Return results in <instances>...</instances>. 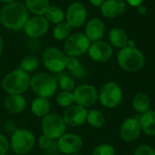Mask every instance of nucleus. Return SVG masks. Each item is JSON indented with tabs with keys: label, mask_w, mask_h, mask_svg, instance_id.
I'll return each mask as SVG.
<instances>
[{
	"label": "nucleus",
	"mask_w": 155,
	"mask_h": 155,
	"mask_svg": "<svg viewBox=\"0 0 155 155\" xmlns=\"http://www.w3.org/2000/svg\"><path fill=\"white\" fill-rule=\"evenodd\" d=\"M28 19L29 11L25 3L15 1L4 5L0 9V24L10 31L23 30Z\"/></svg>",
	"instance_id": "obj_1"
},
{
	"label": "nucleus",
	"mask_w": 155,
	"mask_h": 155,
	"mask_svg": "<svg viewBox=\"0 0 155 155\" xmlns=\"http://www.w3.org/2000/svg\"><path fill=\"white\" fill-rule=\"evenodd\" d=\"M31 76L20 68L6 74L2 80V88L7 94H23L30 88Z\"/></svg>",
	"instance_id": "obj_2"
},
{
	"label": "nucleus",
	"mask_w": 155,
	"mask_h": 155,
	"mask_svg": "<svg viewBox=\"0 0 155 155\" xmlns=\"http://www.w3.org/2000/svg\"><path fill=\"white\" fill-rule=\"evenodd\" d=\"M118 65L126 72H139L144 67L145 57L143 53L136 46H125L117 53Z\"/></svg>",
	"instance_id": "obj_3"
},
{
	"label": "nucleus",
	"mask_w": 155,
	"mask_h": 155,
	"mask_svg": "<svg viewBox=\"0 0 155 155\" xmlns=\"http://www.w3.org/2000/svg\"><path fill=\"white\" fill-rule=\"evenodd\" d=\"M30 88L36 96L49 99L57 92V79L51 73L39 72L31 76Z\"/></svg>",
	"instance_id": "obj_4"
},
{
	"label": "nucleus",
	"mask_w": 155,
	"mask_h": 155,
	"mask_svg": "<svg viewBox=\"0 0 155 155\" xmlns=\"http://www.w3.org/2000/svg\"><path fill=\"white\" fill-rule=\"evenodd\" d=\"M35 134L24 128L15 129L9 140L10 149L16 155H25L29 153L35 145Z\"/></svg>",
	"instance_id": "obj_5"
},
{
	"label": "nucleus",
	"mask_w": 155,
	"mask_h": 155,
	"mask_svg": "<svg viewBox=\"0 0 155 155\" xmlns=\"http://www.w3.org/2000/svg\"><path fill=\"white\" fill-rule=\"evenodd\" d=\"M66 124L62 115L55 113H49L42 118L41 130L44 135L53 140H58L66 133Z\"/></svg>",
	"instance_id": "obj_6"
},
{
	"label": "nucleus",
	"mask_w": 155,
	"mask_h": 155,
	"mask_svg": "<svg viewBox=\"0 0 155 155\" xmlns=\"http://www.w3.org/2000/svg\"><path fill=\"white\" fill-rule=\"evenodd\" d=\"M67 55L63 50L55 46L47 47L42 55V61L45 69L53 74H59L65 69Z\"/></svg>",
	"instance_id": "obj_7"
},
{
	"label": "nucleus",
	"mask_w": 155,
	"mask_h": 155,
	"mask_svg": "<svg viewBox=\"0 0 155 155\" xmlns=\"http://www.w3.org/2000/svg\"><path fill=\"white\" fill-rule=\"evenodd\" d=\"M98 100L105 108L114 109L118 107L123 101L122 87L115 82L104 84L98 93Z\"/></svg>",
	"instance_id": "obj_8"
},
{
	"label": "nucleus",
	"mask_w": 155,
	"mask_h": 155,
	"mask_svg": "<svg viewBox=\"0 0 155 155\" xmlns=\"http://www.w3.org/2000/svg\"><path fill=\"white\" fill-rule=\"evenodd\" d=\"M91 42L84 33H74L64 40L63 51L67 56L79 57L88 52Z\"/></svg>",
	"instance_id": "obj_9"
},
{
	"label": "nucleus",
	"mask_w": 155,
	"mask_h": 155,
	"mask_svg": "<svg viewBox=\"0 0 155 155\" xmlns=\"http://www.w3.org/2000/svg\"><path fill=\"white\" fill-rule=\"evenodd\" d=\"M87 17V8L81 1H75L70 4L65 12V22L72 28H80L84 25Z\"/></svg>",
	"instance_id": "obj_10"
},
{
	"label": "nucleus",
	"mask_w": 155,
	"mask_h": 155,
	"mask_svg": "<svg viewBox=\"0 0 155 155\" xmlns=\"http://www.w3.org/2000/svg\"><path fill=\"white\" fill-rule=\"evenodd\" d=\"M74 103L85 108L94 106L98 101V91L95 86L89 84H83L73 91Z\"/></svg>",
	"instance_id": "obj_11"
},
{
	"label": "nucleus",
	"mask_w": 155,
	"mask_h": 155,
	"mask_svg": "<svg viewBox=\"0 0 155 155\" xmlns=\"http://www.w3.org/2000/svg\"><path fill=\"white\" fill-rule=\"evenodd\" d=\"M56 143L58 152L65 155L78 153L84 146V141L82 137L72 133H65L57 140Z\"/></svg>",
	"instance_id": "obj_12"
},
{
	"label": "nucleus",
	"mask_w": 155,
	"mask_h": 155,
	"mask_svg": "<svg viewBox=\"0 0 155 155\" xmlns=\"http://www.w3.org/2000/svg\"><path fill=\"white\" fill-rule=\"evenodd\" d=\"M49 25L50 24L45 15H34L29 17L23 30L29 38L37 39L47 33Z\"/></svg>",
	"instance_id": "obj_13"
},
{
	"label": "nucleus",
	"mask_w": 155,
	"mask_h": 155,
	"mask_svg": "<svg viewBox=\"0 0 155 155\" xmlns=\"http://www.w3.org/2000/svg\"><path fill=\"white\" fill-rule=\"evenodd\" d=\"M87 114V108L77 104H74L73 105L65 108L62 116L67 126L79 127L86 122Z\"/></svg>",
	"instance_id": "obj_14"
},
{
	"label": "nucleus",
	"mask_w": 155,
	"mask_h": 155,
	"mask_svg": "<svg viewBox=\"0 0 155 155\" xmlns=\"http://www.w3.org/2000/svg\"><path fill=\"white\" fill-rule=\"evenodd\" d=\"M87 53L93 61L97 63H104L112 58L114 50L113 46L109 43L99 40L91 43Z\"/></svg>",
	"instance_id": "obj_15"
},
{
	"label": "nucleus",
	"mask_w": 155,
	"mask_h": 155,
	"mask_svg": "<svg viewBox=\"0 0 155 155\" xmlns=\"http://www.w3.org/2000/svg\"><path fill=\"white\" fill-rule=\"evenodd\" d=\"M119 133L122 140L125 143H133L136 141L142 134V127L139 122V118H126L122 123Z\"/></svg>",
	"instance_id": "obj_16"
},
{
	"label": "nucleus",
	"mask_w": 155,
	"mask_h": 155,
	"mask_svg": "<svg viewBox=\"0 0 155 155\" xmlns=\"http://www.w3.org/2000/svg\"><path fill=\"white\" fill-rule=\"evenodd\" d=\"M84 34L91 43L102 40L105 34V24L101 18L93 17L86 21Z\"/></svg>",
	"instance_id": "obj_17"
},
{
	"label": "nucleus",
	"mask_w": 155,
	"mask_h": 155,
	"mask_svg": "<svg viewBox=\"0 0 155 155\" xmlns=\"http://www.w3.org/2000/svg\"><path fill=\"white\" fill-rule=\"evenodd\" d=\"M127 4L124 0H105L100 6L102 15L109 19L116 18L124 14Z\"/></svg>",
	"instance_id": "obj_18"
},
{
	"label": "nucleus",
	"mask_w": 155,
	"mask_h": 155,
	"mask_svg": "<svg viewBox=\"0 0 155 155\" xmlns=\"http://www.w3.org/2000/svg\"><path fill=\"white\" fill-rule=\"evenodd\" d=\"M26 99L23 94H7L4 100L5 109L12 114H19L26 108Z\"/></svg>",
	"instance_id": "obj_19"
},
{
	"label": "nucleus",
	"mask_w": 155,
	"mask_h": 155,
	"mask_svg": "<svg viewBox=\"0 0 155 155\" xmlns=\"http://www.w3.org/2000/svg\"><path fill=\"white\" fill-rule=\"evenodd\" d=\"M109 44L115 47L122 49L125 46H127L129 37L127 33L121 27H114L110 30L108 35Z\"/></svg>",
	"instance_id": "obj_20"
},
{
	"label": "nucleus",
	"mask_w": 155,
	"mask_h": 155,
	"mask_svg": "<svg viewBox=\"0 0 155 155\" xmlns=\"http://www.w3.org/2000/svg\"><path fill=\"white\" fill-rule=\"evenodd\" d=\"M32 114L39 118H43L50 113L51 104L49 99L44 97H36L33 100L30 106Z\"/></svg>",
	"instance_id": "obj_21"
},
{
	"label": "nucleus",
	"mask_w": 155,
	"mask_h": 155,
	"mask_svg": "<svg viewBox=\"0 0 155 155\" xmlns=\"http://www.w3.org/2000/svg\"><path fill=\"white\" fill-rule=\"evenodd\" d=\"M139 122L143 132L148 136H155V111L149 110L139 117Z\"/></svg>",
	"instance_id": "obj_22"
},
{
	"label": "nucleus",
	"mask_w": 155,
	"mask_h": 155,
	"mask_svg": "<svg viewBox=\"0 0 155 155\" xmlns=\"http://www.w3.org/2000/svg\"><path fill=\"white\" fill-rule=\"evenodd\" d=\"M132 106L134 111L139 114H143L148 112L149 110H151V101L149 96L144 93L136 94L133 98Z\"/></svg>",
	"instance_id": "obj_23"
},
{
	"label": "nucleus",
	"mask_w": 155,
	"mask_h": 155,
	"mask_svg": "<svg viewBox=\"0 0 155 155\" xmlns=\"http://www.w3.org/2000/svg\"><path fill=\"white\" fill-rule=\"evenodd\" d=\"M25 5L34 15H45L51 5L50 0H25Z\"/></svg>",
	"instance_id": "obj_24"
},
{
	"label": "nucleus",
	"mask_w": 155,
	"mask_h": 155,
	"mask_svg": "<svg viewBox=\"0 0 155 155\" xmlns=\"http://www.w3.org/2000/svg\"><path fill=\"white\" fill-rule=\"evenodd\" d=\"M49 24L57 25L65 20V13L64 10L57 5H50L45 15Z\"/></svg>",
	"instance_id": "obj_25"
},
{
	"label": "nucleus",
	"mask_w": 155,
	"mask_h": 155,
	"mask_svg": "<svg viewBox=\"0 0 155 155\" xmlns=\"http://www.w3.org/2000/svg\"><path fill=\"white\" fill-rule=\"evenodd\" d=\"M86 122L93 128L99 129V128H102L104 125V124H105V116L100 110L92 109V110L88 111Z\"/></svg>",
	"instance_id": "obj_26"
},
{
	"label": "nucleus",
	"mask_w": 155,
	"mask_h": 155,
	"mask_svg": "<svg viewBox=\"0 0 155 155\" xmlns=\"http://www.w3.org/2000/svg\"><path fill=\"white\" fill-rule=\"evenodd\" d=\"M56 74L57 75L55 77L57 79L58 87L61 89V91L73 92L75 89V80L74 77L64 72H61Z\"/></svg>",
	"instance_id": "obj_27"
},
{
	"label": "nucleus",
	"mask_w": 155,
	"mask_h": 155,
	"mask_svg": "<svg viewBox=\"0 0 155 155\" xmlns=\"http://www.w3.org/2000/svg\"><path fill=\"white\" fill-rule=\"evenodd\" d=\"M72 29L73 28L64 20L54 25L53 29V36L57 41H64L71 35Z\"/></svg>",
	"instance_id": "obj_28"
},
{
	"label": "nucleus",
	"mask_w": 155,
	"mask_h": 155,
	"mask_svg": "<svg viewBox=\"0 0 155 155\" xmlns=\"http://www.w3.org/2000/svg\"><path fill=\"white\" fill-rule=\"evenodd\" d=\"M39 64H40V62L36 56L26 55L21 60L19 68L22 69L23 71L26 72L27 74H30V73H33L35 70H37L39 67Z\"/></svg>",
	"instance_id": "obj_29"
},
{
	"label": "nucleus",
	"mask_w": 155,
	"mask_h": 155,
	"mask_svg": "<svg viewBox=\"0 0 155 155\" xmlns=\"http://www.w3.org/2000/svg\"><path fill=\"white\" fill-rule=\"evenodd\" d=\"M55 102L59 106L63 108H67L75 104L73 92L67 91H61L60 93H58L55 96Z\"/></svg>",
	"instance_id": "obj_30"
},
{
	"label": "nucleus",
	"mask_w": 155,
	"mask_h": 155,
	"mask_svg": "<svg viewBox=\"0 0 155 155\" xmlns=\"http://www.w3.org/2000/svg\"><path fill=\"white\" fill-rule=\"evenodd\" d=\"M37 143H38V146L42 150H44V151H45L47 153H51V152H53L54 150H57L58 151V149H57V143H54V140L49 138L46 135H44L43 134L38 139Z\"/></svg>",
	"instance_id": "obj_31"
},
{
	"label": "nucleus",
	"mask_w": 155,
	"mask_h": 155,
	"mask_svg": "<svg viewBox=\"0 0 155 155\" xmlns=\"http://www.w3.org/2000/svg\"><path fill=\"white\" fill-rule=\"evenodd\" d=\"M92 155H115V149L112 144L102 143L94 149Z\"/></svg>",
	"instance_id": "obj_32"
},
{
	"label": "nucleus",
	"mask_w": 155,
	"mask_h": 155,
	"mask_svg": "<svg viewBox=\"0 0 155 155\" xmlns=\"http://www.w3.org/2000/svg\"><path fill=\"white\" fill-rule=\"evenodd\" d=\"M82 66L81 62L79 61L78 57L74 56H67L66 63H65V69L68 70L69 73H73L75 70H77L79 67Z\"/></svg>",
	"instance_id": "obj_33"
},
{
	"label": "nucleus",
	"mask_w": 155,
	"mask_h": 155,
	"mask_svg": "<svg viewBox=\"0 0 155 155\" xmlns=\"http://www.w3.org/2000/svg\"><path fill=\"white\" fill-rule=\"evenodd\" d=\"M134 155H155V149L149 144H140L135 148Z\"/></svg>",
	"instance_id": "obj_34"
},
{
	"label": "nucleus",
	"mask_w": 155,
	"mask_h": 155,
	"mask_svg": "<svg viewBox=\"0 0 155 155\" xmlns=\"http://www.w3.org/2000/svg\"><path fill=\"white\" fill-rule=\"evenodd\" d=\"M10 150V143L7 137L0 134V155H6Z\"/></svg>",
	"instance_id": "obj_35"
},
{
	"label": "nucleus",
	"mask_w": 155,
	"mask_h": 155,
	"mask_svg": "<svg viewBox=\"0 0 155 155\" xmlns=\"http://www.w3.org/2000/svg\"><path fill=\"white\" fill-rule=\"evenodd\" d=\"M86 74H87V71H86L85 67L83 64H82L81 67H79L74 72L70 73V75L72 77H74V79H84V78H85Z\"/></svg>",
	"instance_id": "obj_36"
},
{
	"label": "nucleus",
	"mask_w": 155,
	"mask_h": 155,
	"mask_svg": "<svg viewBox=\"0 0 155 155\" xmlns=\"http://www.w3.org/2000/svg\"><path fill=\"white\" fill-rule=\"evenodd\" d=\"M127 4L131 6H139L143 4V0H126Z\"/></svg>",
	"instance_id": "obj_37"
},
{
	"label": "nucleus",
	"mask_w": 155,
	"mask_h": 155,
	"mask_svg": "<svg viewBox=\"0 0 155 155\" xmlns=\"http://www.w3.org/2000/svg\"><path fill=\"white\" fill-rule=\"evenodd\" d=\"M137 12H138V14L139 15H144L146 13H147V7L144 5H139V6H137Z\"/></svg>",
	"instance_id": "obj_38"
},
{
	"label": "nucleus",
	"mask_w": 155,
	"mask_h": 155,
	"mask_svg": "<svg viewBox=\"0 0 155 155\" xmlns=\"http://www.w3.org/2000/svg\"><path fill=\"white\" fill-rule=\"evenodd\" d=\"M105 0H89L90 4L95 7H100Z\"/></svg>",
	"instance_id": "obj_39"
},
{
	"label": "nucleus",
	"mask_w": 155,
	"mask_h": 155,
	"mask_svg": "<svg viewBox=\"0 0 155 155\" xmlns=\"http://www.w3.org/2000/svg\"><path fill=\"white\" fill-rule=\"evenodd\" d=\"M3 50H4V41H3L1 35H0V55L3 53Z\"/></svg>",
	"instance_id": "obj_40"
},
{
	"label": "nucleus",
	"mask_w": 155,
	"mask_h": 155,
	"mask_svg": "<svg viewBox=\"0 0 155 155\" xmlns=\"http://www.w3.org/2000/svg\"><path fill=\"white\" fill-rule=\"evenodd\" d=\"M127 46H131V47L136 46V45H135V41H134V40H133V39H129L128 44H127Z\"/></svg>",
	"instance_id": "obj_41"
},
{
	"label": "nucleus",
	"mask_w": 155,
	"mask_h": 155,
	"mask_svg": "<svg viewBox=\"0 0 155 155\" xmlns=\"http://www.w3.org/2000/svg\"><path fill=\"white\" fill-rule=\"evenodd\" d=\"M16 0H0V2L4 3L5 5V4H10V3H13V2H15Z\"/></svg>",
	"instance_id": "obj_42"
},
{
	"label": "nucleus",
	"mask_w": 155,
	"mask_h": 155,
	"mask_svg": "<svg viewBox=\"0 0 155 155\" xmlns=\"http://www.w3.org/2000/svg\"><path fill=\"white\" fill-rule=\"evenodd\" d=\"M75 1H82V0H73V2H75Z\"/></svg>",
	"instance_id": "obj_43"
},
{
	"label": "nucleus",
	"mask_w": 155,
	"mask_h": 155,
	"mask_svg": "<svg viewBox=\"0 0 155 155\" xmlns=\"http://www.w3.org/2000/svg\"><path fill=\"white\" fill-rule=\"evenodd\" d=\"M71 155H81V154H79V153H75V154H71Z\"/></svg>",
	"instance_id": "obj_44"
}]
</instances>
